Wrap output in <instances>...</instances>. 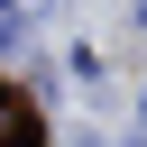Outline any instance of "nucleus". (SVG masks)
<instances>
[{
  "mask_svg": "<svg viewBox=\"0 0 147 147\" xmlns=\"http://www.w3.org/2000/svg\"><path fill=\"white\" fill-rule=\"evenodd\" d=\"M0 147H28V129H18V101L0 92Z\"/></svg>",
  "mask_w": 147,
  "mask_h": 147,
  "instance_id": "nucleus-1",
  "label": "nucleus"
}]
</instances>
